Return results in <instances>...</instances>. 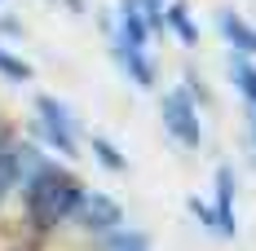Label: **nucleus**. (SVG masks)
I'll list each match as a JSON object with an SVG mask.
<instances>
[{"label": "nucleus", "instance_id": "obj_1", "mask_svg": "<svg viewBox=\"0 0 256 251\" xmlns=\"http://www.w3.org/2000/svg\"><path fill=\"white\" fill-rule=\"evenodd\" d=\"M80 199H84L80 181L66 176V172H58V168H40V172L26 181V212H31V221L40 229H53L58 221H66L80 207Z\"/></svg>", "mask_w": 256, "mask_h": 251}, {"label": "nucleus", "instance_id": "obj_2", "mask_svg": "<svg viewBox=\"0 0 256 251\" xmlns=\"http://www.w3.org/2000/svg\"><path fill=\"white\" fill-rule=\"evenodd\" d=\"M164 128L177 137L181 146H190V150L204 141V132H199V115H194V106H190L186 93H168V97H164Z\"/></svg>", "mask_w": 256, "mask_h": 251}, {"label": "nucleus", "instance_id": "obj_3", "mask_svg": "<svg viewBox=\"0 0 256 251\" xmlns=\"http://www.w3.org/2000/svg\"><path fill=\"white\" fill-rule=\"evenodd\" d=\"M76 212H80V221H84V229H93V234H115V229L124 225L120 203L106 199V194H84Z\"/></svg>", "mask_w": 256, "mask_h": 251}, {"label": "nucleus", "instance_id": "obj_4", "mask_svg": "<svg viewBox=\"0 0 256 251\" xmlns=\"http://www.w3.org/2000/svg\"><path fill=\"white\" fill-rule=\"evenodd\" d=\"M36 110H40V119H44V132H49L53 146H58L62 154H76V137H71V119H66V110H62L53 97H40V101H36Z\"/></svg>", "mask_w": 256, "mask_h": 251}, {"label": "nucleus", "instance_id": "obj_5", "mask_svg": "<svg viewBox=\"0 0 256 251\" xmlns=\"http://www.w3.org/2000/svg\"><path fill=\"white\" fill-rule=\"evenodd\" d=\"M230 199H234V176L230 168L216 172V234H234V212H230Z\"/></svg>", "mask_w": 256, "mask_h": 251}, {"label": "nucleus", "instance_id": "obj_6", "mask_svg": "<svg viewBox=\"0 0 256 251\" xmlns=\"http://www.w3.org/2000/svg\"><path fill=\"white\" fill-rule=\"evenodd\" d=\"M221 31L230 35V44H234V49L256 53V31H252L248 22H238V18H221Z\"/></svg>", "mask_w": 256, "mask_h": 251}, {"label": "nucleus", "instance_id": "obj_7", "mask_svg": "<svg viewBox=\"0 0 256 251\" xmlns=\"http://www.w3.org/2000/svg\"><path fill=\"white\" fill-rule=\"evenodd\" d=\"M106 251H150V243H146V234H137V229H115L110 243H106Z\"/></svg>", "mask_w": 256, "mask_h": 251}, {"label": "nucleus", "instance_id": "obj_8", "mask_svg": "<svg viewBox=\"0 0 256 251\" xmlns=\"http://www.w3.org/2000/svg\"><path fill=\"white\" fill-rule=\"evenodd\" d=\"M234 79H238V88H243V93L252 97V106H256V71H252V66H243V62H238V66H234Z\"/></svg>", "mask_w": 256, "mask_h": 251}, {"label": "nucleus", "instance_id": "obj_9", "mask_svg": "<svg viewBox=\"0 0 256 251\" xmlns=\"http://www.w3.org/2000/svg\"><path fill=\"white\" fill-rule=\"evenodd\" d=\"M14 172H18V163H14V150H0V199H4V190H9Z\"/></svg>", "mask_w": 256, "mask_h": 251}, {"label": "nucleus", "instance_id": "obj_10", "mask_svg": "<svg viewBox=\"0 0 256 251\" xmlns=\"http://www.w3.org/2000/svg\"><path fill=\"white\" fill-rule=\"evenodd\" d=\"M93 150L102 154V163H106V168H115V172H120V168H124V159H120V150H115V146H110V141H102V137H98V141H93Z\"/></svg>", "mask_w": 256, "mask_h": 251}, {"label": "nucleus", "instance_id": "obj_11", "mask_svg": "<svg viewBox=\"0 0 256 251\" xmlns=\"http://www.w3.org/2000/svg\"><path fill=\"white\" fill-rule=\"evenodd\" d=\"M0 71H4V75H14V79H26V75H31V71H26L22 62H14L9 53H0Z\"/></svg>", "mask_w": 256, "mask_h": 251}, {"label": "nucleus", "instance_id": "obj_12", "mask_svg": "<svg viewBox=\"0 0 256 251\" xmlns=\"http://www.w3.org/2000/svg\"><path fill=\"white\" fill-rule=\"evenodd\" d=\"M168 18H172V26H177V31H181V40H186V44H190V40H194V26L186 22V9H172V13H168Z\"/></svg>", "mask_w": 256, "mask_h": 251}, {"label": "nucleus", "instance_id": "obj_13", "mask_svg": "<svg viewBox=\"0 0 256 251\" xmlns=\"http://www.w3.org/2000/svg\"><path fill=\"white\" fill-rule=\"evenodd\" d=\"M252 132H256V119H252Z\"/></svg>", "mask_w": 256, "mask_h": 251}]
</instances>
